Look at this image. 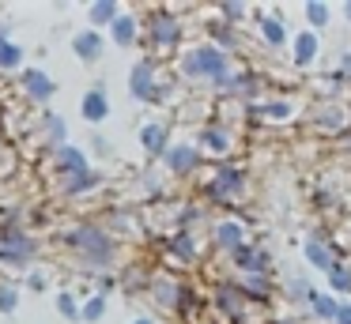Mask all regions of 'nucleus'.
Segmentation results:
<instances>
[{"label": "nucleus", "instance_id": "a211bd4d", "mask_svg": "<svg viewBox=\"0 0 351 324\" xmlns=\"http://www.w3.org/2000/svg\"><path fill=\"white\" fill-rule=\"evenodd\" d=\"M0 306H4V309H12V306H16V294H8V290H4V294H0Z\"/></svg>", "mask_w": 351, "mask_h": 324}, {"label": "nucleus", "instance_id": "39448f33", "mask_svg": "<svg viewBox=\"0 0 351 324\" xmlns=\"http://www.w3.org/2000/svg\"><path fill=\"white\" fill-rule=\"evenodd\" d=\"M155 34H159V42H174V23L159 19V23H155Z\"/></svg>", "mask_w": 351, "mask_h": 324}, {"label": "nucleus", "instance_id": "20e7f679", "mask_svg": "<svg viewBox=\"0 0 351 324\" xmlns=\"http://www.w3.org/2000/svg\"><path fill=\"white\" fill-rule=\"evenodd\" d=\"M27 87H31L34 95H49V90H53V87H49V79H46V75H38V72H27Z\"/></svg>", "mask_w": 351, "mask_h": 324}, {"label": "nucleus", "instance_id": "9d476101", "mask_svg": "<svg viewBox=\"0 0 351 324\" xmlns=\"http://www.w3.org/2000/svg\"><path fill=\"white\" fill-rule=\"evenodd\" d=\"M136 90H140V95H147V64L136 68Z\"/></svg>", "mask_w": 351, "mask_h": 324}, {"label": "nucleus", "instance_id": "7ed1b4c3", "mask_svg": "<svg viewBox=\"0 0 351 324\" xmlns=\"http://www.w3.org/2000/svg\"><path fill=\"white\" fill-rule=\"evenodd\" d=\"M84 113H87L91 121H99L102 113H106V102H102L99 95H87V102H84Z\"/></svg>", "mask_w": 351, "mask_h": 324}, {"label": "nucleus", "instance_id": "4468645a", "mask_svg": "<svg viewBox=\"0 0 351 324\" xmlns=\"http://www.w3.org/2000/svg\"><path fill=\"white\" fill-rule=\"evenodd\" d=\"M189 162H193V158H189V151H185V147H182V151H174V166H178V170H185Z\"/></svg>", "mask_w": 351, "mask_h": 324}, {"label": "nucleus", "instance_id": "9b49d317", "mask_svg": "<svg viewBox=\"0 0 351 324\" xmlns=\"http://www.w3.org/2000/svg\"><path fill=\"white\" fill-rule=\"evenodd\" d=\"M219 238L227 241V245H238V226H223V230H219Z\"/></svg>", "mask_w": 351, "mask_h": 324}, {"label": "nucleus", "instance_id": "ddd939ff", "mask_svg": "<svg viewBox=\"0 0 351 324\" xmlns=\"http://www.w3.org/2000/svg\"><path fill=\"white\" fill-rule=\"evenodd\" d=\"M313 53V38H302V42H298V60H306Z\"/></svg>", "mask_w": 351, "mask_h": 324}, {"label": "nucleus", "instance_id": "dca6fc26", "mask_svg": "<svg viewBox=\"0 0 351 324\" xmlns=\"http://www.w3.org/2000/svg\"><path fill=\"white\" fill-rule=\"evenodd\" d=\"M265 30H268V38H272V42H283V30L276 27V23H265Z\"/></svg>", "mask_w": 351, "mask_h": 324}, {"label": "nucleus", "instance_id": "6ab92c4d", "mask_svg": "<svg viewBox=\"0 0 351 324\" xmlns=\"http://www.w3.org/2000/svg\"><path fill=\"white\" fill-rule=\"evenodd\" d=\"M61 313H69V316L76 313V306H72V298H61Z\"/></svg>", "mask_w": 351, "mask_h": 324}, {"label": "nucleus", "instance_id": "f03ea898", "mask_svg": "<svg viewBox=\"0 0 351 324\" xmlns=\"http://www.w3.org/2000/svg\"><path fill=\"white\" fill-rule=\"evenodd\" d=\"M189 72H200V75L223 72V57H219V53H212V49H200V53H193V57H189Z\"/></svg>", "mask_w": 351, "mask_h": 324}, {"label": "nucleus", "instance_id": "f3484780", "mask_svg": "<svg viewBox=\"0 0 351 324\" xmlns=\"http://www.w3.org/2000/svg\"><path fill=\"white\" fill-rule=\"evenodd\" d=\"M332 283L336 286H351V275H348V271H332Z\"/></svg>", "mask_w": 351, "mask_h": 324}, {"label": "nucleus", "instance_id": "0eeeda50", "mask_svg": "<svg viewBox=\"0 0 351 324\" xmlns=\"http://www.w3.org/2000/svg\"><path fill=\"white\" fill-rule=\"evenodd\" d=\"M76 45H80V53H84V57H91V53L99 49V42H95V34H84V38H80Z\"/></svg>", "mask_w": 351, "mask_h": 324}, {"label": "nucleus", "instance_id": "6e6552de", "mask_svg": "<svg viewBox=\"0 0 351 324\" xmlns=\"http://www.w3.org/2000/svg\"><path fill=\"white\" fill-rule=\"evenodd\" d=\"M61 158H64V166H72V170H84V162H80V151H61Z\"/></svg>", "mask_w": 351, "mask_h": 324}, {"label": "nucleus", "instance_id": "f8f14e48", "mask_svg": "<svg viewBox=\"0 0 351 324\" xmlns=\"http://www.w3.org/2000/svg\"><path fill=\"white\" fill-rule=\"evenodd\" d=\"M129 34H132V23L121 19V23H117V42H129Z\"/></svg>", "mask_w": 351, "mask_h": 324}, {"label": "nucleus", "instance_id": "f257e3e1", "mask_svg": "<svg viewBox=\"0 0 351 324\" xmlns=\"http://www.w3.org/2000/svg\"><path fill=\"white\" fill-rule=\"evenodd\" d=\"M72 241H76V245H87L84 253L91 256V260H110V241L102 238L99 230H80Z\"/></svg>", "mask_w": 351, "mask_h": 324}, {"label": "nucleus", "instance_id": "423d86ee", "mask_svg": "<svg viewBox=\"0 0 351 324\" xmlns=\"http://www.w3.org/2000/svg\"><path fill=\"white\" fill-rule=\"evenodd\" d=\"M114 8H117V4H95L91 15H95L99 23H106V19H114Z\"/></svg>", "mask_w": 351, "mask_h": 324}, {"label": "nucleus", "instance_id": "2eb2a0df", "mask_svg": "<svg viewBox=\"0 0 351 324\" xmlns=\"http://www.w3.org/2000/svg\"><path fill=\"white\" fill-rule=\"evenodd\" d=\"M144 140H147V147H159V128H147V132H144Z\"/></svg>", "mask_w": 351, "mask_h": 324}, {"label": "nucleus", "instance_id": "aec40b11", "mask_svg": "<svg viewBox=\"0 0 351 324\" xmlns=\"http://www.w3.org/2000/svg\"><path fill=\"white\" fill-rule=\"evenodd\" d=\"M140 324H147V321H140Z\"/></svg>", "mask_w": 351, "mask_h": 324}, {"label": "nucleus", "instance_id": "1a4fd4ad", "mask_svg": "<svg viewBox=\"0 0 351 324\" xmlns=\"http://www.w3.org/2000/svg\"><path fill=\"white\" fill-rule=\"evenodd\" d=\"M0 60H4V64H16V60H19V49H12V45L0 42Z\"/></svg>", "mask_w": 351, "mask_h": 324}]
</instances>
